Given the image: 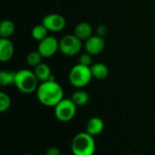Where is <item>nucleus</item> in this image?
<instances>
[{"label":"nucleus","mask_w":155,"mask_h":155,"mask_svg":"<svg viewBox=\"0 0 155 155\" xmlns=\"http://www.w3.org/2000/svg\"><path fill=\"white\" fill-rule=\"evenodd\" d=\"M36 97L40 104L46 107H54L64 99V90L55 80H48L39 84Z\"/></svg>","instance_id":"1"},{"label":"nucleus","mask_w":155,"mask_h":155,"mask_svg":"<svg viewBox=\"0 0 155 155\" xmlns=\"http://www.w3.org/2000/svg\"><path fill=\"white\" fill-rule=\"evenodd\" d=\"M95 149L94 137L86 132L75 134L71 143V150L74 155H94Z\"/></svg>","instance_id":"2"},{"label":"nucleus","mask_w":155,"mask_h":155,"mask_svg":"<svg viewBox=\"0 0 155 155\" xmlns=\"http://www.w3.org/2000/svg\"><path fill=\"white\" fill-rule=\"evenodd\" d=\"M14 84L19 92L29 94L36 92L39 86V80L37 79L34 71L29 69H21L16 71Z\"/></svg>","instance_id":"3"},{"label":"nucleus","mask_w":155,"mask_h":155,"mask_svg":"<svg viewBox=\"0 0 155 155\" xmlns=\"http://www.w3.org/2000/svg\"><path fill=\"white\" fill-rule=\"evenodd\" d=\"M93 78L91 66L77 64L74 65L68 74L69 83L75 88L82 89L89 84Z\"/></svg>","instance_id":"4"},{"label":"nucleus","mask_w":155,"mask_h":155,"mask_svg":"<svg viewBox=\"0 0 155 155\" xmlns=\"http://www.w3.org/2000/svg\"><path fill=\"white\" fill-rule=\"evenodd\" d=\"M55 118L62 123L72 121L77 112V106L71 98H64L54 107Z\"/></svg>","instance_id":"5"},{"label":"nucleus","mask_w":155,"mask_h":155,"mask_svg":"<svg viewBox=\"0 0 155 155\" xmlns=\"http://www.w3.org/2000/svg\"><path fill=\"white\" fill-rule=\"evenodd\" d=\"M82 47V40L75 35H66L59 40V51L65 56H74L78 54Z\"/></svg>","instance_id":"6"},{"label":"nucleus","mask_w":155,"mask_h":155,"mask_svg":"<svg viewBox=\"0 0 155 155\" xmlns=\"http://www.w3.org/2000/svg\"><path fill=\"white\" fill-rule=\"evenodd\" d=\"M42 24L49 32L57 33L64 29L66 25V20L62 15L54 13L46 15L42 20Z\"/></svg>","instance_id":"7"},{"label":"nucleus","mask_w":155,"mask_h":155,"mask_svg":"<svg viewBox=\"0 0 155 155\" xmlns=\"http://www.w3.org/2000/svg\"><path fill=\"white\" fill-rule=\"evenodd\" d=\"M37 51L44 58L52 57L59 51V41L54 36L48 35L39 42Z\"/></svg>","instance_id":"8"},{"label":"nucleus","mask_w":155,"mask_h":155,"mask_svg":"<svg viewBox=\"0 0 155 155\" xmlns=\"http://www.w3.org/2000/svg\"><path fill=\"white\" fill-rule=\"evenodd\" d=\"M85 52L92 55H98L104 50L105 47V41L104 37L99 35H93L89 39L84 42V45Z\"/></svg>","instance_id":"9"},{"label":"nucleus","mask_w":155,"mask_h":155,"mask_svg":"<svg viewBox=\"0 0 155 155\" xmlns=\"http://www.w3.org/2000/svg\"><path fill=\"white\" fill-rule=\"evenodd\" d=\"M15 54V46L9 38H0V61L6 63L10 61Z\"/></svg>","instance_id":"10"},{"label":"nucleus","mask_w":155,"mask_h":155,"mask_svg":"<svg viewBox=\"0 0 155 155\" xmlns=\"http://www.w3.org/2000/svg\"><path fill=\"white\" fill-rule=\"evenodd\" d=\"M104 129V123L103 119L98 116H94L90 118L86 123L85 132L94 137L102 134Z\"/></svg>","instance_id":"11"},{"label":"nucleus","mask_w":155,"mask_h":155,"mask_svg":"<svg viewBox=\"0 0 155 155\" xmlns=\"http://www.w3.org/2000/svg\"><path fill=\"white\" fill-rule=\"evenodd\" d=\"M34 73L36 75V77L40 83L46 82L48 80H55L54 76L52 74L51 68L47 64L41 63L40 64H38L37 66L35 67Z\"/></svg>","instance_id":"12"},{"label":"nucleus","mask_w":155,"mask_h":155,"mask_svg":"<svg viewBox=\"0 0 155 155\" xmlns=\"http://www.w3.org/2000/svg\"><path fill=\"white\" fill-rule=\"evenodd\" d=\"M94 29L93 26L87 23V22H81L77 24V25L74 28V35H75L80 40L82 41H86L89 39L91 36H93Z\"/></svg>","instance_id":"13"},{"label":"nucleus","mask_w":155,"mask_h":155,"mask_svg":"<svg viewBox=\"0 0 155 155\" xmlns=\"http://www.w3.org/2000/svg\"><path fill=\"white\" fill-rule=\"evenodd\" d=\"M93 78L97 80H104L109 75V68L103 63H95L91 65Z\"/></svg>","instance_id":"14"},{"label":"nucleus","mask_w":155,"mask_h":155,"mask_svg":"<svg viewBox=\"0 0 155 155\" xmlns=\"http://www.w3.org/2000/svg\"><path fill=\"white\" fill-rule=\"evenodd\" d=\"M15 31V25L13 21L5 19L0 24V36L1 38H10Z\"/></svg>","instance_id":"15"},{"label":"nucleus","mask_w":155,"mask_h":155,"mask_svg":"<svg viewBox=\"0 0 155 155\" xmlns=\"http://www.w3.org/2000/svg\"><path fill=\"white\" fill-rule=\"evenodd\" d=\"M72 101L75 104V105L78 106H84L89 103L90 96L87 92L79 89L78 91H75L72 96H71Z\"/></svg>","instance_id":"16"},{"label":"nucleus","mask_w":155,"mask_h":155,"mask_svg":"<svg viewBox=\"0 0 155 155\" xmlns=\"http://www.w3.org/2000/svg\"><path fill=\"white\" fill-rule=\"evenodd\" d=\"M16 72L15 71H7L2 70L0 72V85L1 86H7L10 84H15Z\"/></svg>","instance_id":"17"},{"label":"nucleus","mask_w":155,"mask_h":155,"mask_svg":"<svg viewBox=\"0 0 155 155\" xmlns=\"http://www.w3.org/2000/svg\"><path fill=\"white\" fill-rule=\"evenodd\" d=\"M48 32L49 31L46 29V27L43 24H40V25H36L33 27L31 35H32V37L35 41L40 42L43 39H45L46 36H48Z\"/></svg>","instance_id":"18"},{"label":"nucleus","mask_w":155,"mask_h":155,"mask_svg":"<svg viewBox=\"0 0 155 155\" xmlns=\"http://www.w3.org/2000/svg\"><path fill=\"white\" fill-rule=\"evenodd\" d=\"M42 58H43V56L41 55V54L38 51H33V52H30L26 55L25 61L28 65H30L32 67H35L42 63Z\"/></svg>","instance_id":"19"},{"label":"nucleus","mask_w":155,"mask_h":155,"mask_svg":"<svg viewBox=\"0 0 155 155\" xmlns=\"http://www.w3.org/2000/svg\"><path fill=\"white\" fill-rule=\"evenodd\" d=\"M11 106V99L9 95L4 92L0 93V112L5 113Z\"/></svg>","instance_id":"20"},{"label":"nucleus","mask_w":155,"mask_h":155,"mask_svg":"<svg viewBox=\"0 0 155 155\" xmlns=\"http://www.w3.org/2000/svg\"><path fill=\"white\" fill-rule=\"evenodd\" d=\"M78 63L83 64V65H86V66H91L93 64V59H92V54H88L87 52L80 54L79 59H78Z\"/></svg>","instance_id":"21"},{"label":"nucleus","mask_w":155,"mask_h":155,"mask_svg":"<svg viewBox=\"0 0 155 155\" xmlns=\"http://www.w3.org/2000/svg\"><path fill=\"white\" fill-rule=\"evenodd\" d=\"M107 34H108V28L105 25H100L97 26V28H96L97 35H99L101 37H104Z\"/></svg>","instance_id":"22"},{"label":"nucleus","mask_w":155,"mask_h":155,"mask_svg":"<svg viewBox=\"0 0 155 155\" xmlns=\"http://www.w3.org/2000/svg\"><path fill=\"white\" fill-rule=\"evenodd\" d=\"M45 155H61V151L56 146H51L47 148L45 152Z\"/></svg>","instance_id":"23"},{"label":"nucleus","mask_w":155,"mask_h":155,"mask_svg":"<svg viewBox=\"0 0 155 155\" xmlns=\"http://www.w3.org/2000/svg\"><path fill=\"white\" fill-rule=\"evenodd\" d=\"M25 155H33V154H31V153H28V154H25Z\"/></svg>","instance_id":"24"}]
</instances>
